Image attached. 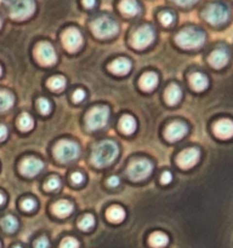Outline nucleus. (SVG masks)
<instances>
[{
    "mask_svg": "<svg viewBox=\"0 0 233 248\" xmlns=\"http://www.w3.org/2000/svg\"><path fill=\"white\" fill-rule=\"evenodd\" d=\"M119 154L118 145L112 140H103L94 148L91 162L97 167H106L116 159Z\"/></svg>",
    "mask_w": 233,
    "mask_h": 248,
    "instance_id": "1",
    "label": "nucleus"
},
{
    "mask_svg": "<svg viewBox=\"0 0 233 248\" xmlns=\"http://www.w3.org/2000/svg\"><path fill=\"white\" fill-rule=\"evenodd\" d=\"M176 44L187 50L198 48L205 43V34L194 28H186L180 31L175 38Z\"/></svg>",
    "mask_w": 233,
    "mask_h": 248,
    "instance_id": "2",
    "label": "nucleus"
},
{
    "mask_svg": "<svg viewBox=\"0 0 233 248\" xmlns=\"http://www.w3.org/2000/svg\"><path fill=\"white\" fill-rule=\"evenodd\" d=\"M6 6L10 16L18 21L28 18L35 11L34 0H7Z\"/></svg>",
    "mask_w": 233,
    "mask_h": 248,
    "instance_id": "3",
    "label": "nucleus"
},
{
    "mask_svg": "<svg viewBox=\"0 0 233 248\" xmlns=\"http://www.w3.org/2000/svg\"><path fill=\"white\" fill-rule=\"evenodd\" d=\"M91 31L97 38L108 39L118 34L119 26L113 18H111V17L102 16L92 22Z\"/></svg>",
    "mask_w": 233,
    "mask_h": 248,
    "instance_id": "4",
    "label": "nucleus"
},
{
    "mask_svg": "<svg viewBox=\"0 0 233 248\" xmlns=\"http://www.w3.org/2000/svg\"><path fill=\"white\" fill-rule=\"evenodd\" d=\"M109 110L107 107H95L87 113L86 126L90 131L103 128L108 123Z\"/></svg>",
    "mask_w": 233,
    "mask_h": 248,
    "instance_id": "5",
    "label": "nucleus"
},
{
    "mask_svg": "<svg viewBox=\"0 0 233 248\" xmlns=\"http://www.w3.org/2000/svg\"><path fill=\"white\" fill-rule=\"evenodd\" d=\"M55 157L60 162H69L77 159L80 154V149L74 142L61 140L55 147Z\"/></svg>",
    "mask_w": 233,
    "mask_h": 248,
    "instance_id": "6",
    "label": "nucleus"
},
{
    "mask_svg": "<svg viewBox=\"0 0 233 248\" xmlns=\"http://www.w3.org/2000/svg\"><path fill=\"white\" fill-rule=\"evenodd\" d=\"M152 162L148 161V160L146 159H138L136 160V161L131 162L130 166L128 167L126 173H128L129 178H130L131 181L140 182L147 178V177L152 173Z\"/></svg>",
    "mask_w": 233,
    "mask_h": 248,
    "instance_id": "7",
    "label": "nucleus"
},
{
    "mask_svg": "<svg viewBox=\"0 0 233 248\" xmlns=\"http://www.w3.org/2000/svg\"><path fill=\"white\" fill-rule=\"evenodd\" d=\"M204 18L213 26H220L228 19V11L222 5L211 4L204 10Z\"/></svg>",
    "mask_w": 233,
    "mask_h": 248,
    "instance_id": "8",
    "label": "nucleus"
},
{
    "mask_svg": "<svg viewBox=\"0 0 233 248\" xmlns=\"http://www.w3.org/2000/svg\"><path fill=\"white\" fill-rule=\"evenodd\" d=\"M154 38L155 33L153 28H150V26H143L135 31L131 39V44L133 47L142 50V48L148 47L154 41Z\"/></svg>",
    "mask_w": 233,
    "mask_h": 248,
    "instance_id": "9",
    "label": "nucleus"
},
{
    "mask_svg": "<svg viewBox=\"0 0 233 248\" xmlns=\"http://www.w3.org/2000/svg\"><path fill=\"white\" fill-rule=\"evenodd\" d=\"M35 56L36 60L43 65H52L57 61L55 48L52 47L51 44L46 43V41L38 44V46L35 48Z\"/></svg>",
    "mask_w": 233,
    "mask_h": 248,
    "instance_id": "10",
    "label": "nucleus"
},
{
    "mask_svg": "<svg viewBox=\"0 0 233 248\" xmlns=\"http://www.w3.org/2000/svg\"><path fill=\"white\" fill-rule=\"evenodd\" d=\"M62 41L65 47L67 48L69 52H75V51H78L82 47L83 35L78 29L68 28L67 31L63 33Z\"/></svg>",
    "mask_w": 233,
    "mask_h": 248,
    "instance_id": "11",
    "label": "nucleus"
},
{
    "mask_svg": "<svg viewBox=\"0 0 233 248\" xmlns=\"http://www.w3.org/2000/svg\"><path fill=\"white\" fill-rule=\"evenodd\" d=\"M199 157H200V153L197 148H189V149L183 150L181 154L177 156V165H179L181 169L188 170L192 169L197 162L199 161Z\"/></svg>",
    "mask_w": 233,
    "mask_h": 248,
    "instance_id": "12",
    "label": "nucleus"
},
{
    "mask_svg": "<svg viewBox=\"0 0 233 248\" xmlns=\"http://www.w3.org/2000/svg\"><path fill=\"white\" fill-rule=\"evenodd\" d=\"M44 169L43 161H40L39 159L35 157H27L22 161L19 170H21V173H23L27 177H34L38 173H40Z\"/></svg>",
    "mask_w": 233,
    "mask_h": 248,
    "instance_id": "13",
    "label": "nucleus"
},
{
    "mask_svg": "<svg viewBox=\"0 0 233 248\" xmlns=\"http://www.w3.org/2000/svg\"><path fill=\"white\" fill-rule=\"evenodd\" d=\"M214 133L221 140H230L233 137V121L230 119L218 120L214 125Z\"/></svg>",
    "mask_w": 233,
    "mask_h": 248,
    "instance_id": "14",
    "label": "nucleus"
},
{
    "mask_svg": "<svg viewBox=\"0 0 233 248\" xmlns=\"http://www.w3.org/2000/svg\"><path fill=\"white\" fill-rule=\"evenodd\" d=\"M187 133L186 125L182 123H172L165 130V138L170 142H176L183 138Z\"/></svg>",
    "mask_w": 233,
    "mask_h": 248,
    "instance_id": "15",
    "label": "nucleus"
},
{
    "mask_svg": "<svg viewBox=\"0 0 233 248\" xmlns=\"http://www.w3.org/2000/svg\"><path fill=\"white\" fill-rule=\"evenodd\" d=\"M230 60V56L226 52L225 50H215L210 56H209V63H210L211 67L216 68V69H220V68L225 67L228 63Z\"/></svg>",
    "mask_w": 233,
    "mask_h": 248,
    "instance_id": "16",
    "label": "nucleus"
},
{
    "mask_svg": "<svg viewBox=\"0 0 233 248\" xmlns=\"http://www.w3.org/2000/svg\"><path fill=\"white\" fill-rule=\"evenodd\" d=\"M108 68L113 74L125 75L130 72L131 62L129 60H126V58H116V60H114L109 64Z\"/></svg>",
    "mask_w": 233,
    "mask_h": 248,
    "instance_id": "17",
    "label": "nucleus"
},
{
    "mask_svg": "<svg viewBox=\"0 0 233 248\" xmlns=\"http://www.w3.org/2000/svg\"><path fill=\"white\" fill-rule=\"evenodd\" d=\"M119 9L126 16H136L140 12V5L136 0H121Z\"/></svg>",
    "mask_w": 233,
    "mask_h": 248,
    "instance_id": "18",
    "label": "nucleus"
},
{
    "mask_svg": "<svg viewBox=\"0 0 233 248\" xmlns=\"http://www.w3.org/2000/svg\"><path fill=\"white\" fill-rule=\"evenodd\" d=\"M158 85V77L155 73H146L141 77L140 86L143 91H152Z\"/></svg>",
    "mask_w": 233,
    "mask_h": 248,
    "instance_id": "19",
    "label": "nucleus"
},
{
    "mask_svg": "<svg viewBox=\"0 0 233 248\" xmlns=\"http://www.w3.org/2000/svg\"><path fill=\"white\" fill-rule=\"evenodd\" d=\"M189 82H191V86L193 87V90L198 92L204 91L209 86L208 78L201 74V73H194L191 79H189Z\"/></svg>",
    "mask_w": 233,
    "mask_h": 248,
    "instance_id": "20",
    "label": "nucleus"
},
{
    "mask_svg": "<svg viewBox=\"0 0 233 248\" xmlns=\"http://www.w3.org/2000/svg\"><path fill=\"white\" fill-rule=\"evenodd\" d=\"M52 211L56 216H58V217L61 218H65L68 217V216L73 212V205L65 200L58 201V202H56L55 205L52 206Z\"/></svg>",
    "mask_w": 233,
    "mask_h": 248,
    "instance_id": "21",
    "label": "nucleus"
},
{
    "mask_svg": "<svg viewBox=\"0 0 233 248\" xmlns=\"http://www.w3.org/2000/svg\"><path fill=\"white\" fill-rule=\"evenodd\" d=\"M181 97L182 91L177 85H170V86L167 87L166 92H165V99H166V102L170 106H174V104L179 103Z\"/></svg>",
    "mask_w": 233,
    "mask_h": 248,
    "instance_id": "22",
    "label": "nucleus"
},
{
    "mask_svg": "<svg viewBox=\"0 0 233 248\" xmlns=\"http://www.w3.org/2000/svg\"><path fill=\"white\" fill-rule=\"evenodd\" d=\"M107 219L111 220L113 223H120L123 222L124 218H125V211L120 206H112L107 210L106 212Z\"/></svg>",
    "mask_w": 233,
    "mask_h": 248,
    "instance_id": "23",
    "label": "nucleus"
},
{
    "mask_svg": "<svg viewBox=\"0 0 233 248\" xmlns=\"http://www.w3.org/2000/svg\"><path fill=\"white\" fill-rule=\"evenodd\" d=\"M119 128L121 130V132H124L125 135H131V133L135 132L136 130V120L130 115H124L123 118L119 120Z\"/></svg>",
    "mask_w": 233,
    "mask_h": 248,
    "instance_id": "24",
    "label": "nucleus"
},
{
    "mask_svg": "<svg viewBox=\"0 0 233 248\" xmlns=\"http://www.w3.org/2000/svg\"><path fill=\"white\" fill-rule=\"evenodd\" d=\"M148 242H150V245L152 247L163 248L169 244V237H167L165 234H163V232H153V234L150 235V239H148Z\"/></svg>",
    "mask_w": 233,
    "mask_h": 248,
    "instance_id": "25",
    "label": "nucleus"
},
{
    "mask_svg": "<svg viewBox=\"0 0 233 248\" xmlns=\"http://www.w3.org/2000/svg\"><path fill=\"white\" fill-rule=\"evenodd\" d=\"M15 98L10 92L0 91V111H6L14 106Z\"/></svg>",
    "mask_w": 233,
    "mask_h": 248,
    "instance_id": "26",
    "label": "nucleus"
},
{
    "mask_svg": "<svg viewBox=\"0 0 233 248\" xmlns=\"http://www.w3.org/2000/svg\"><path fill=\"white\" fill-rule=\"evenodd\" d=\"M1 227L6 232H14L18 228V222L14 216H6L1 219Z\"/></svg>",
    "mask_w": 233,
    "mask_h": 248,
    "instance_id": "27",
    "label": "nucleus"
},
{
    "mask_svg": "<svg viewBox=\"0 0 233 248\" xmlns=\"http://www.w3.org/2000/svg\"><path fill=\"white\" fill-rule=\"evenodd\" d=\"M48 85L53 91H61L66 86V79L63 77H53L49 80Z\"/></svg>",
    "mask_w": 233,
    "mask_h": 248,
    "instance_id": "28",
    "label": "nucleus"
},
{
    "mask_svg": "<svg viewBox=\"0 0 233 248\" xmlns=\"http://www.w3.org/2000/svg\"><path fill=\"white\" fill-rule=\"evenodd\" d=\"M18 126L22 131H29L33 128L34 126V120L32 116H29L28 114H22V116L18 120Z\"/></svg>",
    "mask_w": 233,
    "mask_h": 248,
    "instance_id": "29",
    "label": "nucleus"
},
{
    "mask_svg": "<svg viewBox=\"0 0 233 248\" xmlns=\"http://www.w3.org/2000/svg\"><path fill=\"white\" fill-rule=\"evenodd\" d=\"M94 225H95V218L94 216L91 215H85L79 222V228L82 230H90Z\"/></svg>",
    "mask_w": 233,
    "mask_h": 248,
    "instance_id": "30",
    "label": "nucleus"
},
{
    "mask_svg": "<svg viewBox=\"0 0 233 248\" xmlns=\"http://www.w3.org/2000/svg\"><path fill=\"white\" fill-rule=\"evenodd\" d=\"M60 186H61L60 179L56 178V177H51V178L45 183L44 188H45V190L48 191H53L56 190V189L60 188Z\"/></svg>",
    "mask_w": 233,
    "mask_h": 248,
    "instance_id": "31",
    "label": "nucleus"
},
{
    "mask_svg": "<svg viewBox=\"0 0 233 248\" xmlns=\"http://www.w3.org/2000/svg\"><path fill=\"white\" fill-rule=\"evenodd\" d=\"M38 108H39V110H40L41 114L46 115V114L50 113V110H51L50 102L45 98H40L38 101Z\"/></svg>",
    "mask_w": 233,
    "mask_h": 248,
    "instance_id": "32",
    "label": "nucleus"
},
{
    "mask_svg": "<svg viewBox=\"0 0 233 248\" xmlns=\"http://www.w3.org/2000/svg\"><path fill=\"white\" fill-rule=\"evenodd\" d=\"M60 248H79V242L73 237H67L61 242Z\"/></svg>",
    "mask_w": 233,
    "mask_h": 248,
    "instance_id": "33",
    "label": "nucleus"
},
{
    "mask_svg": "<svg viewBox=\"0 0 233 248\" xmlns=\"http://www.w3.org/2000/svg\"><path fill=\"white\" fill-rule=\"evenodd\" d=\"M159 19H160V22H162L163 26H170V24L174 22V16H172L170 12L165 11V12H162V14H160Z\"/></svg>",
    "mask_w": 233,
    "mask_h": 248,
    "instance_id": "34",
    "label": "nucleus"
},
{
    "mask_svg": "<svg viewBox=\"0 0 233 248\" xmlns=\"http://www.w3.org/2000/svg\"><path fill=\"white\" fill-rule=\"evenodd\" d=\"M35 207L36 202L33 199H27V200H24L23 202H22V208H23L24 211H27V212H31V211H33Z\"/></svg>",
    "mask_w": 233,
    "mask_h": 248,
    "instance_id": "35",
    "label": "nucleus"
},
{
    "mask_svg": "<svg viewBox=\"0 0 233 248\" xmlns=\"http://www.w3.org/2000/svg\"><path fill=\"white\" fill-rule=\"evenodd\" d=\"M34 248H50V244H49V240L45 236L39 237L38 240L34 244Z\"/></svg>",
    "mask_w": 233,
    "mask_h": 248,
    "instance_id": "36",
    "label": "nucleus"
},
{
    "mask_svg": "<svg viewBox=\"0 0 233 248\" xmlns=\"http://www.w3.org/2000/svg\"><path fill=\"white\" fill-rule=\"evenodd\" d=\"M85 91L84 90H77V91H74V93H73V101L75 102V103H79V102L84 101L85 98Z\"/></svg>",
    "mask_w": 233,
    "mask_h": 248,
    "instance_id": "37",
    "label": "nucleus"
},
{
    "mask_svg": "<svg viewBox=\"0 0 233 248\" xmlns=\"http://www.w3.org/2000/svg\"><path fill=\"white\" fill-rule=\"evenodd\" d=\"M70 179H72V182L74 184H82L84 182V176L80 172H74L72 174V177H70Z\"/></svg>",
    "mask_w": 233,
    "mask_h": 248,
    "instance_id": "38",
    "label": "nucleus"
},
{
    "mask_svg": "<svg viewBox=\"0 0 233 248\" xmlns=\"http://www.w3.org/2000/svg\"><path fill=\"white\" fill-rule=\"evenodd\" d=\"M171 179H172L171 173H170V172H167V171L163 172L162 177H160V181H162L163 184H169L170 182H171Z\"/></svg>",
    "mask_w": 233,
    "mask_h": 248,
    "instance_id": "39",
    "label": "nucleus"
},
{
    "mask_svg": "<svg viewBox=\"0 0 233 248\" xmlns=\"http://www.w3.org/2000/svg\"><path fill=\"white\" fill-rule=\"evenodd\" d=\"M174 1L180 6H191V5L196 4L198 0H174Z\"/></svg>",
    "mask_w": 233,
    "mask_h": 248,
    "instance_id": "40",
    "label": "nucleus"
},
{
    "mask_svg": "<svg viewBox=\"0 0 233 248\" xmlns=\"http://www.w3.org/2000/svg\"><path fill=\"white\" fill-rule=\"evenodd\" d=\"M119 182H120V181H119L118 177L112 176V177H109L108 182H107V183H108V186H112V188H116V186H119Z\"/></svg>",
    "mask_w": 233,
    "mask_h": 248,
    "instance_id": "41",
    "label": "nucleus"
},
{
    "mask_svg": "<svg viewBox=\"0 0 233 248\" xmlns=\"http://www.w3.org/2000/svg\"><path fill=\"white\" fill-rule=\"evenodd\" d=\"M6 137H7V128L5 127V126L0 125V142L4 140Z\"/></svg>",
    "mask_w": 233,
    "mask_h": 248,
    "instance_id": "42",
    "label": "nucleus"
},
{
    "mask_svg": "<svg viewBox=\"0 0 233 248\" xmlns=\"http://www.w3.org/2000/svg\"><path fill=\"white\" fill-rule=\"evenodd\" d=\"M96 4V0H83V5H84L86 9H92Z\"/></svg>",
    "mask_w": 233,
    "mask_h": 248,
    "instance_id": "43",
    "label": "nucleus"
},
{
    "mask_svg": "<svg viewBox=\"0 0 233 248\" xmlns=\"http://www.w3.org/2000/svg\"><path fill=\"white\" fill-rule=\"evenodd\" d=\"M4 202H5V196H4V194L0 193V205H2Z\"/></svg>",
    "mask_w": 233,
    "mask_h": 248,
    "instance_id": "44",
    "label": "nucleus"
},
{
    "mask_svg": "<svg viewBox=\"0 0 233 248\" xmlns=\"http://www.w3.org/2000/svg\"><path fill=\"white\" fill-rule=\"evenodd\" d=\"M14 248H23V247H21V246H16V247H14Z\"/></svg>",
    "mask_w": 233,
    "mask_h": 248,
    "instance_id": "45",
    "label": "nucleus"
},
{
    "mask_svg": "<svg viewBox=\"0 0 233 248\" xmlns=\"http://www.w3.org/2000/svg\"><path fill=\"white\" fill-rule=\"evenodd\" d=\"M0 28H1V19H0Z\"/></svg>",
    "mask_w": 233,
    "mask_h": 248,
    "instance_id": "46",
    "label": "nucleus"
},
{
    "mask_svg": "<svg viewBox=\"0 0 233 248\" xmlns=\"http://www.w3.org/2000/svg\"><path fill=\"white\" fill-rule=\"evenodd\" d=\"M0 75H1V67H0Z\"/></svg>",
    "mask_w": 233,
    "mask_h": 248,
    "instance_id": "47",
    "label": "nucleus"
}]
</instances>
